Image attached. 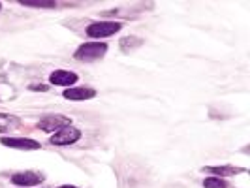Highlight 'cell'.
Wrapping results in <instances>:
<instances>
[{
  "label": "cell",
  "mask_w": 250,
  "mask_h": 188,
  "mask_svg": "<svg viewBox=\"0 0 250 188\" xmlns=\"http://www.w3.org/2000/svg\"><path fill=\"white\" fill-rule=\"evenodd\" d=\"M105 51H107L105 43H83L75 51V59L77 61H96L105 55Z\"/></svg>",
  "instance_id": "6da1fadb"
},
{
  "label": "cell",
  "mask_w": 250,
  "mask_h": 188,
  "mask_svg": "<svg viewBox=\"0 0 250 188\" xmlns=\"http://www.w3.org/2000/svg\"><path fill=\"white\" fill-rule=\"evenodd\" d=\"M66 126H72V121L64 115H49V117H43L42 121H38V128L43 132H59Z\"/></svg>",
  "instance_id": "7a4b0ae2"
},
{
  "label": "cell",
  "mask_w": 250,
  "mask_h": 188,
  "mask_svg": "<svg viewBox=\"0 0 250 188\" xmlns=\"http://www.w3.org/2000/svg\"><path fill=\"white\" fill-rule=\"evenodd\" d=\"M121 30V23H111V21H102V23H94L87 28V34L90 38H107L113 36Z\"/></svg>",
  "instance_id": "3957f363"
},
{
  "label": "cell",
  "mask_w": 250,
  "mask_h": 188,
  "mask_svg": "<svg viewBox=\"0 0 250 188\" xmlns=\"http://www.w3.org/2000/svg\"><path fill=\"white\" fill-rule=\"evenodd\" d=\"M81 138V132L74 128V126H66L62 130H59V132H55L53 136H51V143L53 145H72L75 143L77 139Z\"/></svg>",
  "instance_id": "277c9868"
},
{
  "label": "cell",
  "mask_w": 250,
  "mask_h": 188,
  "mask_svg": "<svg viewBox=\"0 0 250 188\" xmlns=\"http://www.w3.org/2000/svg\"><path fill=\"white\" fill-rule=\"evenodd\" d=\"M2 145L10 147V149H19V150L40 149V143H38L36 139H28V138H2Z\"/></svg>",
  "instance_id": "5b68a950"
},
{
  "label": "cell",
  "mask_w": 250,
  "mask_h": 188,
  "mask_svg": "<svg viewBox=\"0 0 250 188\" xmlns=\"http://www.w3.org/2000/svg\"><path fill=\"white\" fill-rule=\"evenodd\" d=\"M51 83L53 85H59V87H70L77 81V75L74 72H68V70H55L51 74Z\"/></svg>",
  "instance_id": "8992f818"
},
{
  "label": "cell",
  "mask_w": 250,
  "mask_h": 188,
  "mask_svg": "<svg viewBox=\"0 0 250 188\" xmlns=\"http://www.w3.org/2000/svg\"><path fill=\"white\" fill-rule=\"evenodd\" d=\"M94 96H96V90L88 87H77L64 90V98H68V100H90Z\"/></svg>",
  "instance_id": "52a82bcc"
},
{
  "label": "cell",
  "mask_w": 250,
  "mask_h": 188,
  "mask_svg": "<svg viewBox=\"0 0 250 188\" xmlns=\"http://www.w3.org/2000/svg\"><path fill=\"white\" fill-rule=\"evenodd\" d=\"M43 179L32 171H25V173H15L12 177V183L17 185V187H34V185H40Z\"/></svg>",
  "instance_id": "ba28073f"
},
{
  "label": "cell",
  "mask_w": 250,
  "mask_h": 188,
  "mask_svg": "<svg viewBox=\"0 0 250 188\" xmlns=\"http://www.w3.org/2000/svg\"><path fill=\"white\" fill-rule=\"evenodd\" d=\"M207 171H211L214 175H218L220 179L222 177H229V175H235V173H241L243 169H239V167H233V166H209V167H205Z\"/></svg>",
  "instance_id": "9c48e42d"
},
{
  "label": "cell",
  "mask_w": 250,
  "mask_h": 188,
  "mask_svg": "<svg viewBox=\"0 0 250 188\" xmlns=\"http://www.w3.org/2000/svg\"><path fill=\"white\" fill-rule=\"evenodd\" d=\"M203 187L205 188H226V183H224V179H220V177H209V179L203 181Z\"/></svg>",
  "instance_id": "30bf717a"
},
{
  "label": "cell",
  "mask_w": 250,
  "mask_h": 188,
  "mask_svg": "<svg viewBox=\"0 0 250 188\" xmlns=\"http://www.w3.org/2000/svg\"><path fill=\"white\" fill-rule=\"evenodd\" d=\"M15 126V121H13V117L10 115H2L0 113V132H8L10 128Z\"/></svg>",
  "instance_id": "8fae6325"
},
{
  "label": "cell",
  "mask_w": 250,
  "mask_h": 188,
  "mask_svg": "<svg viewBox=\"0 0 250 188\" xmlns=\"http://www.w3.org/2000/svg\"><path fill=\"white\" fill-rule=\"evenodd\" d=\"M19 4H23L26 8H55L57 6L55 2H25V0H21Z\"/></svg>",
  "instance_id": "7c38bea8"
},
{
  "label": "cell",
  "mask_w": 250,
  "mask_h": 188,
  "mask_svg": "<svg viewBox=\"0 0 250 188\" xmlns=\"http://www.w3.org/2000/svg\"><path fill=\"white\" fill-rule=\"evenodd\" d=\"M32 90H47L45 85H40V87H32Z\"/></svg>",
  "instance_id": "4fadbf2b"
},
{
  "label": "cell",
  "mask_w": 250,
  "mask_h": 188,
  "mask_svg": "<svg viewBox=\"0 0 250 188\" xmlns=\"http://www.w3.org/2000/svg\"><path fill=\"white\" fill-rule=\"evenodd\" d=\"M59 188H77V187H70V185H62V187H59Z\"/></svg>",
  "instance_id": "5bb4252c"
},
{
  "label": "cell",
  "mask_w": 250,
  "mask_h": 188,
  "mask_svg": "<svg viewBox=\"0 0 250 188\" xmlns=\"http://www.w3.org/2000/svg\"><path fill=\"white\" fill-rule=\"evenodd\" d=\"M0 8H2V4H0Z\"/></svg>",
  "instance_id": "9a60e30c"
}]
</instances>
